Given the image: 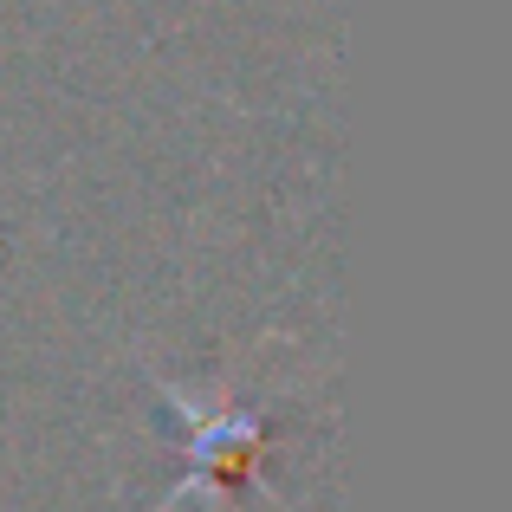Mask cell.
I'll return each instance as SVG.
<instances>
[{
	"instance_id": "6da1fadb",
	"label": "cell",
	"mask_w": 512,
	"mask_h": 512,
	"mask_svg": "<svg viewBox=\"0 0 512 512\" xmlns=\"http://www.w3.org/2000/svg\"><path fill=\"white\" fill-rule=\"evenodd\" d=\"M156 389H163L169 409L188 422V474L169 487L163 512H175L182 500H195V493H208V487H247V480H260L253 467H260L266 415L240 409V402H201L175 383H156Z\"/></svg>"
}]
</instances>
